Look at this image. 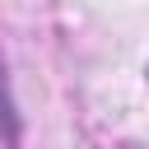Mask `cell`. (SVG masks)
I'll return each mask as SVG.
<instances>
[{
    "label": "cell",
    "mask_w": 149,
    "mask_h": 149,
    "mask_svg": "<svg viewBox=\"0 0 149 149\" xmlns=\"http://www.w3.org/2000/svg\"><path fill=\"white\" fill-rule=\"evenodd\" d=\"M0 116L9 121V98H5V65H0Z\"/></svg>",
    "instance_id": "cell-1"
}]
</instances>
